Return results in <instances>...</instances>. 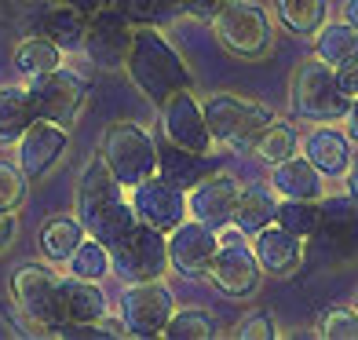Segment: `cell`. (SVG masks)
<instances>
[{
	"instance_id": "1",
	"label": "cell",
	"mask_w": 358,
	"mask_h": 340,
	"mask_svg": "<svg viewBox=\"0 0 358 340\" xmlns=\"http://www.w3.org/2000/svg\"><path fill=\"white\" fill-rule=\"evenodd\" d=\"M73 208L85 234L103 241L106 249H113L136 227V208L132 201H124V187L117 183V176L106 169V161L99 154L80 172L77 190H73Z\"/></svg>"
},
{
	"instance_id": "2",
	"label": "cell",
	"mask_w": 358,
	"mask_h": 340,
	"mask_svg": "<svg viewBox=\"0 0 358 340\" xmlns=\"http://www.w3.org/2000/svg\"><path fill=\"white\" fill-rule=\"evenodd\" d=\"M124 70L132 77V85L146 95L150 103H165L169 95L194 88V77L187 70L183 55L169 44V37L157 26H136L132 48L124 55Z\"/></svg>"
},
{
	"instance_id": "3",
	"label": "cell",
	"mask_w": 358,
	"mask_h": 340,
	"mask_svg": "<svg viewBox=\"0 0 358 340\" xmlns=\"http://www.w3.org/2000/svg\"><path fill=\"white\" fill-rule=\"evenodd\" d=\"M351 99L336 85V70L322 59H303L289 80V110L300 121H315V125H333L344 121Z\"/></svg>"
},
{
	"instance_id": "4",
	"label": "cell",
	"mask_w": 358,
	"mask_h": 340,
	"mask_svg": "<svg viewBox=\"0 0 358 340\" xmlns=\"http://www.w3.org/2000/svg\"><path fill=\"white\" fill-rule=\"evenodd\" d=\"M201 113H205L208 132H213V143H223V147H231L234 154H249L256 136L264 132V125L274 118L264 103L234 95V92L208 95L201 103Z\"/></svg>"
},
{
	"instance_id": "5",
	"label": "cell",
	"mask_w": 358,
	"mask_h": 340,
	"mask_svg": "<svg viewBox=\"0 0 358 340\" xmlns=\"http://www.w3.org/2000/svg\"><path fill=\"white\" fill-rule=\"evenodd\" d=\"M216 41L238 59H267L274 48V26L256 0H227L213 19Z\"/></svg>"
},
{
	"instance_id": "6",
	"label": "cell",
	"mask_w": 358,
	"mask_h": 340,
	"mask_svg": "<svg viewBox=\"0 0 358 340\" xmlns=\"http://www.w3.org/2000/svg\"><path fill=\"white\" fill-rule=\"evenodd\" d=\"M99 157L106 161V169L117 176L121 187H136V183L150 180L157 172V143L136 121L110 125L99 139Z\"/></svg>"
},
{
	"instance_id": "7",
	"label": "cell",
	"mask_w": 358,
	"mask_h": 340,
	"mask_svg": "<svg viewBox=\"0 0 358 340\" xmlns=\"http://www.w3.org/2000/svg\"><path fill=\"white\" fill-rule=\"evenodd\" d=\"M216 238H220V246H216V256H213V264H208L205 278L213 282L223 297H234V300L256 297L259 282H264V271H259L245 234H241L234 223H227L216 231Z\"/></svg>"
},
{
	"instance_id": "8",
	"label": "cell",
	"mask_w": 358,
	"mask_h": 340,
	"mask_svg": "<svg viewBox=\"0 0 358 340\" xmlns=\"http://www.w3.org/2000/svg\"><path fill=\"white\" fill-rule=\"evenodd\" d=\"M11 297H15V307H19L41 333H59L62 326H66L59 274L52 267H44V264L15 267L11 271Z\"/></svg>"
},
{
	"instance_id": "9",
	"label": "cell",
	"mask_w": 358,
	"mask_h": 340,
	"mask_svg": "<svg viewBox=\"0 0 358 340\" xmlns=\"http://www.w3.org/2000/svg\"><path fill=\"white\" fill-rule=\"evenodd\" d=\"M110 271L128 282H150L169 271V238L150 223H139L110 249Z\"/></svg>"
},
{
	"instance_id": "10",
	"label": "cell",
	"mask_w": 358,
	"mask_h": 340,
	"mask_svg": "<svg viewBox=\"0 0 358 340\" xmlns=\"http://www.w3.org/2000/svg\"><path fill=\"white\" fill-rule=\"evenodd\" d=\"M15 26H19L22 37H48L62 52H80L88 15L70 4H55V0H22Z\"/></svg>"
},
{
	"instance_id": "11",
	"label": "cell",
	"mask_w": 358,
	"mask_h": 340,
	"mask_svg": "<svg viewBox=\"0 0 358 340\" xmlns=\"http://www.w3.org/2000/svg\"><path fill=\"white\" fill-rule=\"evenodd\" d=\"M26 92H29V103H34V113L44 121H55L62 128H70L77 121L80 106L88 99V85L70 70H48L26 80Z\"/></svg>"
},
{
	"instance_id": "12",
	"label": "cell",
	"mask_w": 358,
	"mask_h": 340,
	"mask_svg": "<svg viewBox=\"0 0 358 340\" xmlns=\"http://www.w3.org/2000/svg\"><path fill=\"white\" fill-rule=\"evenodd\" d=\"M136 37V22L128 19L124 11H117L113 4L99 8L95 15H88V26H85V55L92 59V66L99 70H121L124 66V55L132 48Z\"/></svg>"
},
{
	"instance_id": "13",
	"label": "cell",
	"mask_w": 358,
	"mask_h": 340,
	"mask_svg": "<svg viewBox=\"0 0 358 340\" xmlns=\"http://www.w3.org/2000/svg\"><path fill=\"white\" fill-rule=\"evenodd\" d=\"M172 311H176V297L161 278L128 282V289L121 293V322L128 337H161Z\"/></svg>"
},
{
	"instance_id": "14",
	"label": "cell",
	"mask_w": 358,
	"mask_h": 340,
	"mask_svg": "<svg viewBox=\"0 0 358 340\" xmlns=\"http://www.w3.org/2000/svg\"><path fill=\"white\" fill-rule=\"evenodd\" d=\"M161 139H169L183 150H194V154L213 150V132L205 125L201 103L194 99V88H183L161 103Z\"/></svg>"
},
{
	"instance_id": "15",
	"label": "cell",
	"mask_w": 358,
	"mask_h": 340,
	"mask_svg": "<svg viewBox=\"0 0 358 340\" xmlns=\"http://www.w3.org/2000/svg\"><path fill=\"white\" fill-rule=\"evenodd\" d=\"M322 208V220H318V231L311 234L315 246L329 256V260H351L358 256V205L348 198H325L318 201Z\"/></svg>"
},
{
	"instance_id": "16",
	"label": "cell",
	"mask_w": 358,
	"mask_h": 340,
	"mask_svg": "<svg viewBox=\"0 0 358 340\" xmlns=\"http://www.w3.org/2000/svg\"><path fill=\"white\" fill-rule=\"evenodd\" d=\"M165 238H169V264L183 274V278H205L208 264H213V256H216V246H220L213 227H205V223L187 216L183 223H176Z\"/></svg>"
},
{
	"instance_id": "17",
	"label": "cell",
	"mask_w": 358,
	"mask_h": 340,
	"mask_svg": "<svg viewBox=\"0 0 358 340\" xmlns=\"http://www.w3.org/2000/svg\"><path fill=\"white\" fill-rule=\"evenodd\" d=\"M238 190H241L238 176L216 169L213 176H205L198 187L187 190V216L205 223V227H213V231H220V227H227L231 216H234Z\"/></svg>"
},
{
	"instance_id": "18",
	"label": "cell",
	"mask_w": 358,
	"mask_h": 340,
	"mask_svg": "<svg viewBox=\"0 0 358 340\" xmlns=\"http://www.w3.org/2000/svg\"><path fill=\"white\" fill-rule=\"evenodd\" d=\"M66 147H70L66 128L55 125V121L34 118V125H29L19 139V161H15V165L22 169L26 180H44V176L59 165V157L66 154Z\"/></svg>"
},
{
	"instance_id": "19",
	"label": "cell",
	"mask_w": 358,
	"mask_h": 340,
	"mask_svg": "<svg viewBox=\"0 0 358 340\" xmlns=\"http://www.w3.org/2000/svg\"><path fill=\"white\" fill-rule=\"evenodd\" d=\"M132 208L139 223H150L157 231H172L176 223L187 220V190H179L172 183H165L154 172L150 180H143L132 187Z\"/></svg>"
},
{
	"instance_id": "20",
	"label": "cell",
	"mask_w": 358,
	"mask_h": 340,
	"mask_svg": "<svg viewBox=\"0 0 358 340\" xmlns=\"http://www.w3.org/2000/svg\"><path fill=\"white\" fill-rule=\"evenodd\" d=\"M252 256L264 274H274V278H292L303 260H307V249H303V238L282 231L278 223H267L264 231L252 234Z\"/></svg>"
},
{
	"instance_id": "21",
	"label": "cell",
	"mask_w": 358,
	"mask_h": 340,
	"mask_svg": "<svg viewBox=\"0 0 358 340\" xmlns=\"http://www.w3.org/2000/svg\"><path fill=\"white\" fill-rule=\"evenodd\" d=\"M300 150L325 180H340V176L348 172L351 157H355V143L348 139V132L322 125V128H311V132L300 139Z\"/></svg>"
},
{
	"instance_id": "22",
	"label": "cell",
	"mask_w": 358,
	"mask_h": 340,
	"mask_svg": "<svg viewBox=\"0 0 358 340\" xmlns=\"http://www.w3.org/2000/svg\"><path fill=\"white\" fill-rule=\"evenodd\" d=\"M271 190L278 194V198L322 201L325 198V176L303 154H289L285 161L271 165Z\"/></svg>"
},
{
	"instance_id": "23",
	"label": "cell",
	"mask_w": 358,
	"mask_h": 340,
	"mask_svg": "<svg viewBox=\"0 0 358 340\" xmlns=\"http://www.w3.org/2000/svg\"><path fill=\"white\" fill-rule=\"evenodd\" d=\"M213 172H216V161L208 154H194V150H183V147H176V143L161 139V147H157V176L165 183H172L179 190H190V187H198L205 176H213Z\"/></svg>"
},
{
	"instance_id": "24",
	"label": "cell",
	"mask_w": 358,
	"mask_h": 340,
	"mask_svg": "<svg viewBox=\"0 0 358 340\" xmlns=\"http://www.w3.org/2000/svg\"><path fill=\"white\" fill-rule=\"evenodd\" d=\"M59 293H62V315L66 326H92L106 315V293L92 278H59ZM62 326V330H66Z\"/></svg>"
},
{
	"instance_id": "25",
	"label": "cell",
	"mask_w": 358,
	"mask_h": 340,
	"mask_svg": "<svg viewBox=\"0 0 358 340\" xmlns=\"http://www.w3.org/2000/svg\"><path fill=\"white\" fill-rule=\"evenodd\" d=\"M274 208H278V198H274L271 187H259V183H249L245 187V183H241L231 223L245 238H252L256 231H264L267 223H274Z\"/></svg>"
},
{
	"instance_id": "26",
	"label": "cell",
	"mask_w": 358,
	"mask_h": 340,
	"mask_svg": "<svg viewBox=\"0 0 358 340\" xmlns=\"http://www.w3.org/2000/svg\"><path fill=\"white\" fill-rule=\"evenodd\" d=\"M311 41H315V59L329 62L333 70L358 55V29L351 22H344V19H336V22L325 19L311 34Z\"/></svg>"
},
{
	"instance_id": "27",
	"label": "cell",
	"mask_w": 358,
	"mask_h": 340,
	"mask_svg": "<svg viewBox=\"0 0 358 340\" xmlns=\"http://www.w3.org/2000/svg\"><path fill=\"white\" fill-rule=\"evenodd\" d=\"M34 103H29L26 85H4L0 88V147L19 143L22 132L34 125Z\"/></svg>"
},
{
	"instance_id": "28",
	"label": "cell",
	"mask_w": 358,
	"mask_h": 340,
	"mask_svg": "<svg viewBox=\"0 0 358 340\" xmlns=\"http://www.w3.org/2000/svg\"><path fill=\"white\" fill-rule=\"evenodd\" d=\"M300 150V132H296V125L285 121V118H271L264 125V132L256 136L252 143V157L256 161H264V165H278V161H285L289 154H296Z\"/></svg>"
},
{
	"instance_id": "29",
	"label": "cell",
	"mask_w": 358,
	"mask_h": 340,
	"mask_svg": "<svg viewBox=\"0 0 358 340\" xmlns=\"http://www.w3.org/2000/svg\"><path fill=\"white\" fill-rule=\"evenodd\" d=\"M85 238V227L77 216H48L41 227V253L48 264H66L70 253L80 246Z\"/></svg>"
},
{
	"instance_id": "30",
	"label": "cell",
	"mask_w": 358,
	"mask_h": 340,
	"mask_svg": "<svg viewBox=\"0 0 358 340\" xmlns=\"http://www.w3.org/2000/svg\"><path fill=\"white\" fill-rule=\"evenodd\" d=\"M274 15L289 34L311 37L329 19V0H274Z\"/></svg>"
},
{
	"instance_id": "31",
	"label": "cell",
	"mask_w": 358,
	"mask_h": 340,
	"mask_svg": "<svg viewBox=\"0 0 358 340\" xmlns=\"http://www.w3.org/2000/svg\"><path fill=\"white\" fill-rule=\"evenodd\" d=\"M62 66V48L52 44L48 37H26L19 44V52H15V70H19L26 80L37 77V73H48Z\"/></svg>"
},
{
	"instance_id": "32",
	"label": "cell",
	"mask_w": 358,
	"mask_h": 340,
	"mask_svg": "<svg viewBox=\"0 0 358 340\" xmlns=\"http://www.w3.org/2000/svg\"><path fill=\"white\" fill-rule=\"evenodd\" d=\"M318 220H322V208L318 201H303V198H282L278 208H274V223L282 231L296 234V238H311L318 231Z\"/></svg>"
},
{
	"instance_id": "33",
	"label": "cell",
	"mask_w": 358,
	"mask_h": 340,
	"mask_svg": "<svg viewBox=\"0 0 358 340\" xmlns=\"http://www.w3.org/2000/svg\"><path fill=\"white\" fill-rule=\"evenodd\" d=\"M220 330H216V318L201 311V307H187V311H172V318L165 322L161 337L169 340H213Z\"/></svg>"
},
{
	"instance_id": "34",
	"label": "cell",
	"mask_w": 358,
	"mask_h": 340,
	"mask_svg": "<svg viewBox=\"0 0 358 340\" xmlns=\"http://www.w3.org/2000/svg\"><path fill=\"white\" fill-rule=\"evenodd\" d=\"M70 274L73 278H92V282H99L110 274V249L103 246V241H95V238H80V246L70 253Z\"/></svg>"
},
{
	"instance_id": "35",
	"label": "cell",
	"mask_w": 358,
	"mask_h": 340,
	"mask_svg": "<svg viewBox=\"0 0 358 340\" xmlns=\"http://www.w3.org/2000/svg\"><path fill=\"white\" fill-rule=\"evenodd\" d=\"M110 4L117 11H124L136 26H157V29L179 15L176 0H110Z\"/></svg>"
},
{
	"instance_id": "36",
	"label": "cell",
	"mask_w": 358,
	"mask_h": 340,
	"mask_svg": "<svg viewBox=\"0 0 358 340\" xmlns=\"http://www.w3.org/2000/svg\"><path fill=\"white\" fill-rule=\"evenodd\" d=\"M315 337H322V340H358V311L355 307H329V311H322Z\"/></svg>"
},
{
	"instance_id": "37",
	"label": "cell",
	"mask_w": 358,
	"mask_h": 340,
	"mask_svg": "<svg viewBox=\"0 0 358 340\" xmlns=\"http://www.w3.org/2000/svg\"><path fill=\"white\" fill-rule=\"evenodd\" d=\"M26 187L29 180L15 161H0V213H19L26 201Z\"/></svg>"
},
{
	"instance_id": "38",
	"label": "cell",
	"mask_w": 358,
	"mask_h": 340,
	"mask_svg": "<svg viewBox=\"0 0 358 340\" xmlns=\"http://www.w3.org/2000/svg\"><path fill=\"white\" fill-rule=\"evenodd\" d=\"M231 337L234 340H274V337H282V333H278V326H274L271 311H249L231 330Z\"/></svg>"
},
{
	"instance_id": "39",
	"label": "cell",
	"mask_w": 358,
	"mask_h": 340,
	"mask_svg": "<svg viewBox=\"0 0 358 340\" xmlns=\"http://www.w3.org/2000/svg\"><path fill=\"white\" fill-rule=\"evenodd\" d=\"M176 4H179V15H187L194 22H213L227 0H176Z\"/></svg>"
},
{
	"instance_id": "40",
	"label": "cell",
	"mask_w": 358,
	"mask_h": 340,
	"mask_svg": "<svg viewBox=\"0 0 358 340\" xmlns=\"http://www.w3.org/2000/svg\"><path fill=\"white\" fill-rule=\"evenodd\" d=\"M336 85L348 99H358V55L348 59L344 66H336Z\"/></svg>"
},
{
	"instance_id": "41",
	"label": "cell",
	"mask_w": 358,
	"mask_h": 340,
	"mask_svg": "<svg viewBox=\"0 0 358 340\" xmlns=\"http://www.w3.org/2000/svg\"><path fill=\"white\" fill-rule=\"evenodd\" d=\"M15 234H19V220H15V213H0V253L11 249Z\"/></svg>"
},
{
	"instance_id": "42",
	"label": "cell",
	"mask_w": 358,
	"mask_h": 340,
	"mask_svg": "<svg viewBox=\"0 0 358 340\" xmlns=\"http://www.w3.org/2000/svg\"><path fill=\"white\" fill-rule=\"evenodd\" d=\"M344 180V187H348V198L358 205V157H351V165H348V172L340 176Z\"/></svg>"
},
{
	"instance_id": "43",
	"label": "cell",
	"mask_w": 358,
	"mask_h": 340,
	"mask_svg": "<svg viewBox=\"0 0 358 340\" xmlns=\"http://www.w3.org/2000/svg\"><path fill=\"white\" fill-rule=\"evenodd\" d=\"M344 128H348V139L358 147V99H351V106L344 113Z\"/></svg>"
},
{
	"instance_id": "44",
	"label": "cell",
	"mask_w": 358,
	"mask_h": 340,
	"mask_svg": "<svg viewBox=\"0 0 358 340\" xmlns=\"http://www.w3.org/2000/svg\"><path fill=\"white\" fill-rule=\"evenodd\" d=\"M55 4H70V8H77V11H85V15H95L99 8H106L110 0H55Z\"/></svg>"
},
{
	"instance_id": "45",
	"label": "cell",
	"mask_w": 358,
	"mask_h": 340,
	"mask_svg": "<svg viewBox=\"0 0 358 340\" xmlns=\"http://www.w3.org/2000/svg\"><path fill=\"white\" fill-rule=\"evenodd\" d=\"M340 15H344V22H351L358 29V0H344V8H340Z\"/></svg>"
},
{
	"instance_id": "46",
	"label": "cell",
	"mask_w": 358,
	"mask_h": 340,
	"mask_svg": "<svg viewBox=\"0 0 358 340\" xmlns=\"http://www.w3.org/2000/svg\"><path fill=\"white\" fill-rule=\"evenodd\" d=\"M351 307H355V311H358V289H355V300H351Z\"/></svg>"
}]
</instances>
